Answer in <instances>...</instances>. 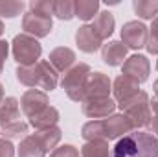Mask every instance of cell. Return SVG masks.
<instances>
[{
  "instance_id": "7c38bea8",
  "label": "cell",
  "mask_w": 158,
  "mask_h": 157,
  "mask_svg": "<svg viewBox=\"0 0 158 157\" xmlns=\"http://www.w3.org/2000/svg\"><path fill=\"white\" fill-rule=\"evenodd\" d=\"M20 107L26 117L31 118L33 115H37L48 107V94L39 89H28L20 98Z\"/></svg>"
},
{
  "instance_id": "5bb4252c",
  "label": "cell",
  "mask_w": 158,
  "mask_h": 157,
  "mask_svg": "<svg viewBox=\"0 0 158 157\" xmlns=\"http://www.w3.org/2000/svg\"><path fill=\"white\" fill-rule=\"evenodd\" d=\"M48 63L57 70V72H66L74 67L76 63V54L72 48L68 46H57L50 52L48 56Z\"/></svg>"
},
{
  "instance_id": "7402d4cb",
  "label": "cell",
  "mask_w": 158,
  "mask_h": 157,
  "mask_svg": "<svg viewBox=\"0 0 158 157\" xmlns=\"http://www.w3.org/2000/svg\"><path fill=\"white\" fill-rule=\"evenodd\" d=\"M81 157H110L107 141H86L81 148Z\"/></svg>"
},
{
  "instance_id": "f546056e",
  "label": "cell",
  "mask_w": 158,
  "mask_h": 157,
  "mask_svg": "<svg viewBox=\"0 0 158 157\" xmlns=\"http://www.w3.org/2000/svg\"><path fill=\"white\" fill-rule=\"evenodd\" d=\"M50 157H79V150L72 144H63L59 148H55Z\"/></svg>"
},
{
  "instance_id": "d4e9b609",
  "label": "cell",
  "mask_w": 158,
  "mask_h": 157,
  "mask_svg": "<svg viewBox=\"0 0 158 157\" xmlns=\"http://www.w3.org/2000/svg\"><path fill=\"white\" fill-rule=\"evenodd\" d=\"M52 15H55L61 20H70L76 17V6L72 0H53Z\"/></svg>"
},
{
  "instance_id": "3957f363",
  "label": "cell",
  "mask_w": 158,
  "mask_h": 157,
  "mask_svg": "<svg viewBox=\"0 0 158 157\" xmlns=\"http://www.w3.org/2000/svg\"><path fill=\"white\" fill-rule=\"evenodd\" d=\"M17 79L30 87V89H44V91H53L57 87V70L48 63V61H37L35 65L30 67H19L17 69Z\"/></svg>"
},
{
  "instance_id": "836d02e7",
  "label": "cell",
  "mask_w": 158,
  "mask_h": 157,
  "mask_svg": "<svg viewBox=\"0 0 158 157\" xmlns=\"http://www.w3.org/2000/svg\"><path fill=\"white\" fill-rule=\"evenodd\" d=\"M151 109L158 115V98H153V102H151Z\"/></svg>"
},
{
  "instance_id": "4316f807",
  "label": "cell",
  "mask_w": 158,
  "mask_h": 157,
  "mask_svg": "<svg viewBox=\"0 0 158 157\" xmlns=\"http://www.w3.org/2000/svg\"><path fill=\"white\" fill-rule=\"evenodd\" d=\"M22 9H24V2H19V0H0V17L13 19V17L20 15Z\"/></svg>"
},
{
  "instance_id": "83f0119b",
  "label": "cell",
  "mask_w": 158,
  "mask_h": 157,
  "mask_svg": "<svg viewBox=\"0 0 158 157\" xmlns=\"http://www.w3.org/2000/svg\"><path fill=\"white\" fill-rule=\"evenodd\" d=\"M52 6H53V0H31L30 11L42 17H52Z\"/></svg>"
},
{
  "instance_id": "d6986e66",
  "label": "cell",
  "mask_w": 158,
  "mask_h": 157,
  "mask_svg": "<svg viewBox=\"0 0 158 157\" xmlns=\"http://www.w3.org/2000/svg\"><path fill=\"white\" fill-rule=\"evenodd\" d=\"M19 100L13 96H7L0 102V126L9 124V122H17L20 118V109H19Z\"/></svg>"
},
{
  "instance_id": "8fae6325",
  "label": "cell",
  "mask_w": 158,
  "mask_h": 157,
  "mask_svg": "<svg viewBox=\"0 0 158 157\" xmlns=\"http://www.w3.org/2000/svg\"><path fill=\"white\" fill-rule=\"evenodd\" d=\"M116 109V102L109 96V98H92V100H85L81 102V111L83 115L88 118H107L114 115Z\"/></svg>"
},
{
  "instance_id": "6da1fadb",
  "label": "cell",
  "mask_w": 158,
  "mask_h": 157,
  "mask_svg": "<svg viewBox=\"0 0 158 157\" xmlns=\"http://www.w3.org/2000/svg\"><path fill=\"white\" fill-rule=\"evenodd\" d=\"M132 126L127 120V117L121 115H110L101 120H90L83 126L81 135L85 141H114V139H121L123 135L131 133Z\"/></svg>"
},
{
  "instance_id": "ffe728a7",
  "label": "cell",
  "mask_w": 158,
  "mask_h": 157,
  "mask_svg": "<svg viewBox=\"0 0 158 157\" xmlns=\"http://www.w3.org/2000/svg\"><path fill=\"white\" fill-rule=\"evenodd\" d=\"M44 155H46V150L35 135H28L20 141L19 157H44Z\"/></svg>"
},
{
  "instance_id": "74e56055",
  "label": "cell",
  "mask_w": 158,
  "mask_h": 157,
  "mask_svg": "<svg viewBox=\"0 0 158 157\" xmlns=\"http://www.w3.org/2000/svg\"><path fill=\"white\" fill-rule=\"evenodd\" d=\"M156 70H158V61H156Z\"/></svg>"
},
{
  "instance_id": "4fadbf2b",
  "label": "cell",
  "mask_w": 158,
  "mask_h": 157,
  "mask_svg": "<svg viewBox=\"0 0 158 157\" xmlns=\"http://www.w3.org/2000/svg\"><path fill=\"white\" fill-rule=\"evenodd\" d=\"M112 92H114V98L118 104H123L131 98H134L138 92H140V83L136 79L129 78V76H118L112 83Z\"/></svg>"
},
{
  "instance_id": "f1b7e54d",
  "label": "cell",
  "mask_w": 158,
  "mask_h": 157,
  "mask_svg": "<svg viewBox=\"0 0 158 157\" xmlns=\"http://www.w3.org/2000/svg\"><path fill=\"white\" fill-rule=\"evenodd\" d=\"M151 32H149V37H147V43H145V48H147V52L149 54H158V17L153 19V24H151V28H149Z\"/></svg>"
},
{
  "instance_id": "277c9868",
  "label": "cell",
  "mask_w": 158,
  "mask_h": 157,
  "mask_svg": "<svg viewBox=\"0 0 158 157\" xmlns=\"http://www.w3.org/2000/svg\"><path fill=\"white\" fill-rule=\"evenodd\" d=\"M118 107L131 122L132 129L149 126V122L153 118L151 117V100H149L147 92H143V91H140L134 98H131L123 104H118Z\"/></svg>"
},
{
  "instance_id": "52a82bcc",
  "label": "cell",
  "mask_w": 158,
  "mask_h": 157,
  "mask_svg": "<svg viewBox=\"0 0 158 157\" xmlns=\"http://www.w3.org/2000/svg\"><path fill=\"white\" fill-rule=\"evenodd\" d=\"M147 37H149V34H147V26L143 22L129 20L121 28V43L127 48H132V50L143 48L147 43Z\"/></svg>"
},
{
  "instance_id": "8d00e7d4",
  "label": "cell",
  "mask_w": 158,
  "mask_h": 157,
  "mask_svg": "<svg viewBox=\"0 0 158 157\" xmlns=\"http://www.w3.org/2000/svg\"><path fill=\"white\" fill-rule=\"evenodd\" d=\"M2 34H4V22L0 20V35H2Z\"/></svg>"
},
{
  "instance_id": "2e32d148",
  "label": "cell",
  "mask_w": 158,
  "mask_h": 157,
  "mask_svg": "<svg viewBox=\"0 0 158 157\" xmlns=\"http://www.w3.org/2000/svg\"><path fill=\"white\" fill-rule=\"evenodd\" d=\"M101 43H103V41L94 34V30H92L88 24L77 28V32H76V44L79 46L81 52H85V54H94L96 50H99Z\"/></svg>"
},
{
  "instance_id": "ac0fdd59",
  "label": "cell",
  "mask_w": 158,
  "mask_h": 157,
  "mask_svg": "<svg viewBox=\"0 0 158 157\" xmlns=\"http://www.w3.org/2000/svg\"><path fill=\"white\" fill-rule=\"evenodd\" d=\"M57 122H59V111L55 107H52V105H48L44 111H40V113H37V115H33L30 118V126L35 128L37 131L53 128Z\"/></svg>"
},
{
  "instance_id": "e0dca14e",
  "label": "cell",
  "mask_w": 158,
  "mask_h": 157,
  "mask_svg": "<svg viewBox=\"0 0 158 157\" xmlns=\"http://www.w3.org/2000/svg\"><path fill=\"white\" fill-rule=\"evenodd\" d=\"M114 24H116V22H114L112 13H110V11H101V13L96 15V19H94V22L90 24V28L94 30V34H96L99 39L105 41L112 35Z\"/></svg>"
},
{
  "instance_id": "9c48e42d",
  "label": "cell",
  "mask_w": 158,
  "mask_h": 157,
  "mask_svg": "<svg viewBox=\"0 0 158 157\" xmlns=\"http://www.w3.org/2000/svg\"><path fill=\"white\" fill-rule=\"evenodd\" d=\"M53 28L52 17H42V15H35L31 11L22 15V30L24 34L39 39V37H46Z\"/></svg>"
},
{
  "instance_id": "44dd1931",
  "label": "cell",
  "mask_w": 158,
  "mask_h": 157,
  "mask_svg": "<svg viewBox=\"0 0 158 157\" xmlns=\"http://www.w3.org/2000/svg\"><path fill=\"white\" fill-rule=\"evenodd\" d=\"M37 139H39V142L44 146V150L46 152H53L55 150V146L59 144V141H61V137H63V131L57 128V126H53V128H48V129H42V131H37V133H33Z\"/></svg>"
},
{
  "instance_id": "603a6c76",
  "label": "cell",
  "mask_w": 158,
  "mask_h": 157,
  "mask_svg": "<svg viewBox=\"0 0 158 157\" xmlns=\"http://www.w3.org/2000/svg\"><path fill=\"white\" fill-rule=\"evenodd\" d=\"M76 6V17L81 20H92L94 15H98L99 11V2L98 0H77L74 2Z\"/></svg>"
},
{
  "instance_id": "1f68e13d",
  "label": "cell",
  "mask_w": 158,
  "mask_h": 157,
  "mask_svg": "<svg viewBox=\"0 0 158 157\" xmlns=\"http://www.w3.org/2000/svg\"><path fill=\"white\" fill-rule=\"evenodd\" d=\"M7 54H9V43L0 39V74H2V70H4V63H6V59H7Z\"/></svg>"
},
{
  "instance_id": "5b68a950",
  "label": "cell",
  "mask_w": 158,
  "mask_h": 157,
  "mask_svg": "<svg viewBox=\"0 0 158 157\" xmlns=\"http://www.w3.org/2000/svg\"><path fill=\"white\" fill-rule=\"evenodd\" d=\"M11 50H13V57L19 63V67H30L35 65L39 61L40 54H42V46L35 37L28 35V34H19L15 35V39L11 43Z\"/></svg>"
},
{
  "instance_id": "ba28073f",
  "label": "cell",
  "mask_w": 158,
  "mask_h": 157,
  "mask_svg": "<svg viewBox=\"0 0 158 157\" xmlns=\"http://www.w3.org/2000/svg\"><path fill=\"white\" fill-rule=\"evenodd\" d=\"M149 72H151V63L142 54H134V56L127 57L121 65V74L136 79L138 83H142L149 78Z\"/></svg>"
},
{
  "instance_id": "484cf974",
  "label": "cell",
  "mask_w": 158,
  "mask_h": 157,
  "mask_svg": "<svg viewBox=\"0 0 158 157\" xmlns=\"http://www.w3.org/2000/svg\"><path fill=\"white\" fill-rule=\"evenodd\" d=\"M0 133L4 135V139H20V137H28V124L22 120L17 122H9L0 126Z\"/></svg>"
},
{
  "instance_id": "d6a6232c",
  "label": "cell",
  "mask_w": 158,
  "mask_h": 157,
  "mask_svg": "<svg viewBox=\"0 0 158 157\" xmlns=\"http://www.w3.org/2000/svg\"><path fill=\"white\" fill-rule=\"evenodd\" d=\"M149 129H151V133H155V137H158V115L151 118V122H149Z\"/></svg>"
},
{
  "instance_id": "d590c367",
  "label": "cell",
  "mask_w": 158,
  "mask_h": 157,
  "mask_svg": "<svg viewBox=\"0 0 158 157\" xmlns=\"http://www.w3.org/2000/svg\"><path fill=\"white\" fill-rule=\"evenodd\" d=\"M2 100H4V85L0 83V102H2Z\"/></svg>"
},
{
  "instance_id": "cb8c5ba5",
  "label": "cell",
  "mask_w": 158,
  "mask_h": 157,
  "mask_svg": "<svg viewBox=\"0 0 158 157\" xmlns=\"http://www.w3.org/2000/svg\"><path fill=\"white\" fill-rule=\"evenodd\" d=\"M134 13L140 19H155L158 17V0H134L132 2Z\"/></svg>"
},
{
  "instance_id": "30bf717a",
  "label": "cell",
  "mask_w": 158,
  "mask_h": 157,
  "mask_svg": "<svg viewBox=\"0 0 158 157\" xmlns=\"http://www.w3.org/2000/svg\"><path fill=\"white\" fill-rule=\"evenodd\" d=\"M110 91H112V83H110V78L107 74H103V72H90V76L86 79V87H85V100L109 98Z\"/></svg>"
},
{
  "instance_id": "7a4b0ae2",
  "label": "cell",
  "mask_w": 158,
  "mask_h": 157,
  "mask_svg": "<svg viewBox=\"0 0 158 157\" xmlns=\"http://www.w3.org/2000/svg\"><path fill=\"white\" fill-rule=\"evenodd\" d=\"M110 157H158V137L145 131H131L116 142Z\"/></svg>"
},
{
  "instance_id": "e575fe53",
  "label": "cell",
  "mask_w": 158,
  "mask_h": 157,
  "mask_svg": "<svg viewBox=\"0 0 158 157\" xmlns=\"http://www.w3.org/2000/svg\"><path fill=\"white\" fill-rule=\"evenodd\" d=\"M153 89H155V94H156V98H158V79L153 83Z\"/></svg>"
},
{
  "instance_id": "8992f818",
  "label": "cell",
  "mask_w": 158,
  "mask_h": 157,
  "mask_svg": "<svg viewBox=\"0 0 158 157\" xmlns=\"http://www.w3.org/2000/svg\"><path fill=\"white\" fill-rule=\"evenodd\" d=\"M88 76H90V67L86 63H77L70 70L64 72L61 85L70 100H74V102L85 100V87H86Z\"/></svg>"
},
{
  "instance_id": "9a60e30c",
  "label": "cell",
  "mask_w": 158,
  "mask_h": 157,
  "mask_svg": "<svg viewBox=\"0 0 158 157\" xmlns=\"http://www.w3.org/2000/svg\"><path fill=\"white\" fill-rule=\"evenodd\" d=\"M125 57H127V46L121 41H109L107 44L101 46V59L109 67L123 65Z\"/></svg>"
},
{
  "instance_id": "4dcf8cb0",
  "label": "cell",
  "mask_w": 158,
  "mask_h": 157,
  "mask_svg": "<svg viewBox=\"0 0 158 157\" xmlns=\"http://www.w3.org/2000/svg\"><path fill=\"white\" fill-rule=\"evenodd\" d=\"M0 157H15V146L7 139H0Z\"/></svg>"
}]
</instances>
